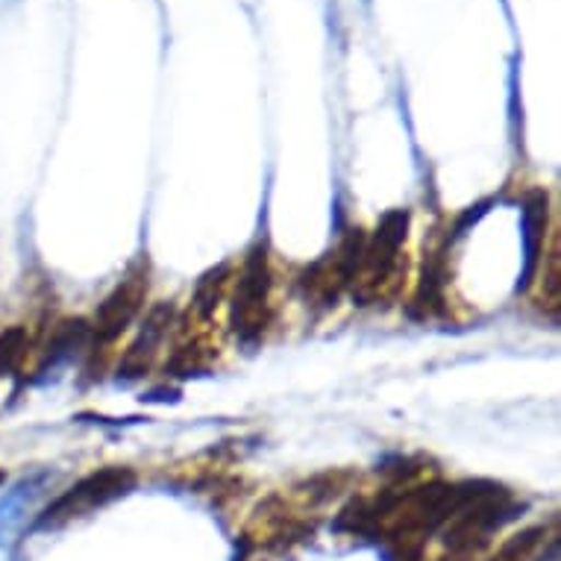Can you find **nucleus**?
Instances as JSON below:
<instances>
[{
  "label": "nucleus",
  "mask_w": 561,
  "mask_h": 561,
  "mask_svg": "<svg viewBox=\"0 0 561 561\" xmlns=\"http://www.w3.org/2000/svg\"><path fill=\"white\" fill-rule=\"evenodd\" d=\"M405 232H409V213L394 209L382 218L370 239H365L362 250L359 274L353 279V295L359 297L362 306L374 304L394 286V276L400 274V253H403Z\"/></svg>",
  "instance_id": "f257e3e1"
},
{
  "label": "nucleus",
  "mask_w": 561,
  "mask_h": 561,
  "mask_svg": "<svg viewBox=\"0 0 561 561\" xmlns=\"http://www.w3.org/2000/svg\"><path fill=\"white\" fill-rule=\"evenodd\" d=\"M271 323V265L265 244H256L244 259L239 286L232 295V330L244 344H256Z\"/></svg>",
  "instance_id": "f03ea898"
},
{
  "label": "nucleus",
  "mask_w": 561,
  "mask_h": 561,
  "mask_svg": "<svg viewBox=\"0 0 561 561\" xmlns=\"http://www.w3.org/2000/svg\"><path fill=\"white\" fill-rule=\"evenodd\" d=\"M145 297H148V265L129 267L127 276L112 288V295L103 300L94 314V323L89 327V350H85L89 359L110 353L112 344L127 332L129 323L136 321Z\"/></svg>",
  "instance_id": "7ed1b4c3"
},
{
  "label": "nucleus",
  "mask_w": 561,
  "mask_h": 561,
  "mask_svg": "<svg viewBox=\"0 0 561 561\" xmlns=\"http://www.w3.org/2000/svg\"><path fill=\"white\" fill-rule=\"evenodd\" d=\"M133 482H136V477L127 468H103L98 473H89L71 491H65L54 506L45 508V515L38 517L36 529H59L75 517H85L94 508L106 506L110 500L127 494Z\"/></svg>",
  "instance_id": "20e7f679"
},
{
  "label": "nucleus",
  "mask_w": 561,
  "mask_h": 561,
  "mask_svg": "<svg viewBox=\"0 0 561 561\" xmlns=\"http://www.w3.org/2000/svg\"><path fill=\"white\" fill-rule=\"evenodd\" d=\"M171 318H174V309L168 304H159L150 309V314L145 318V323H141V330H138L136 341L129 344V350L124 353V359H121V377L138 379L148 374L153 359H157L159 347H162V341H165Z\"/></svg>",
  "instance_id": "39448f33"
},
{
  "label": "nucleus",
  "mask_w": 561,
  "mask_h": 561,
  "mask_svg": "<svg viewBox=\"0 0 561 561\" xmlns=\"http://www.w3.org/2000/svg\"><path fill=\"white\" fill-rule=\"evenodd\" d=\"M543 541H547L543 526H538V529H526V533L515 535V538H512V541H508L491 561H535V556L541 552Z\"/></svg>",
  "instance_id": "423d86ee"
},
{
  "label": "nucleus",
  "mask_w": 561,
  "mask_h": 561,
  "mask_svg": "<svg viewBox=\"0 0 561 561\" xmlns=\"http://www.w3.org/2000/svg\"><path fill=\"white\" fill-rule=\"evenodd\" d=\"M27 330H21V327H12L0 335V377H7L19 368L24 353H27Z\"/></svg>",
  "instance_id": "0eeeda50"
}]
</instances>
